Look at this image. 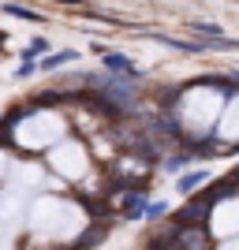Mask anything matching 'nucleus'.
I'll return each mask as SVG.
<instances>
[{
  "label": "nucleus",
  "mask_w": 239,
  "mask_h": 250,
  "mask_svg": "<svg viewBox=\"0 0 239 250\" xmlns=\"http://www.w3.org/2000/svg\"><path fill=\"white\" fill-rule=\"evenodd\" d=\"M71 60H75V52H60V56H49L45 67H60V63H71Z\"/></svg>",
  "instance_id": "nucleus-2"
},
{
  "label": "nucleus",
  "mask_w": 239,
  "mask_h": 250,
  "mask_svg": "<svg viewBox=\"0 0 239 250\" xmlns=\"http://www.w3.org/2000/svg\"><path fill=\"white\" fill-rule=\"evenodd\" d=\"M52 165L60 168L64 176H83V168H86V153H83V146H60L56 153H52Z\"/></svg>",
  "instance_id": "nucleus-1"
}]
</instances>
